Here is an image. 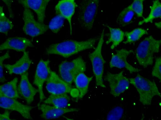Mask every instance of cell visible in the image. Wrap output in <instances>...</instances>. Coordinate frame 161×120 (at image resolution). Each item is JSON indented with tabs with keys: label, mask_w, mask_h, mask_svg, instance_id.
Wrapping results in <instances>:
<instances>
[{
	"label": "cell",
	"mask_w": 161,
	"mask_h": 120,
	"mask_svg": "<svg viewBox=\"0 0 161 120\" xmlns=\"http://www.w3.org/2000/svg\"><path fill=\"white\" fill-rule=\"evenodd\" d=\"M104 26L109 29L110 32L109 38L106 43L108 45L112 42L110 48L113 49L124 40L125 36L124 32L119 28H113L106 24Z\"/></svg>",
	"instance_id": "7402d4cb"
},
{
	"label": "cell",
	"mask_w": 161,
	"mask_h": 120,
	"mask_svg": "<svg viewBox=\"0 0 161 120\" xmlns=\"http://www.w3.org/2000/svg\"><path fill=\"white\" fill-rule=\"evenodd\" d=\"M49 60L41 59L38 63L35 74L33 83L37 87L39 95L40 102H42L45 97L43 90L44 82L47 81L51 71L49 64Z\"/></svg>",
	"instance_id": "9c48e42d"
},
{
	"label": "cell",
	"mask_w": 161,
	"mask_h": 120,
	"mask_svg": "<svg viewBox=\"0 0 161 120\" xmlns=\"http://www.w3.org/2000/svg\"><path fill=\"white\" fill-rule=\"evenodd\" d=\"M77 6L74 0H62L59 1L55 8L57 15L68 20L71 35L72 33L71 19Z\"/></svg>",
	"instance_id": "2e32d148"
},
{
	"label": "cell",
	"mask_w": 161,
	"mask_h": 120,
	"mask_svg": "<svg viewBox=\"0 0 161 120\" xmlns=\"http://www.w3.org/2000/svg\"><path fill=\"white\" fill-rule=\"evenodd\" d=\"M161 42L160 40H156L151 35L140 42L136 50V57L141 66L146 68L153 64V54L159 52Z\"/></svg>",
	"instance_id": "3957f363"
},
{
	"label": "cell",
	"mask_w": 161,
	"mask_h": 120,
	"mask_svg": "<svg viewBox=\"0 0 161 120\" xmlns=\"http://www.w3.org/2000/svg\"><path fill=\"white\" fill-rule=\"evenodd\" d=\"M99 38L96 36L82 41L65 40L51 44L46 49L45 52L47 54H57L67 58L86 49H95V43L99 40Z\"/></svg>",
	"instance_id": "6da1fadb"
},
{
	"label": "cell",
	"mask_w": 161,
	"mask_h": 120,
	"mask_svg": "<svg viewBox=\"0 0 161 120\" xmlns=\"http://www.w3.org/2000/svg\"><path fill=\"white\" fill-rule=\"evenodd\" d=\"M116 54H112L109 62L110 68L115 67L118 68H125L131 73L138 72L141 70V69L132 66L127 61V57L131 53L134 52L133 50H128L125 48H122L116 50Z\"/></svg>",
	"instance_id": "8fae6325"
},
{
	"label": "cell",
	"mask_w": 161,
	"mask_h": 120,
	"mask_svg": "<svg viewBox=\"0 0 161 120\" xmlns=\"http://www.w3.org/2000/svg\"><path fill=\"white\" fill-rule=\"evenodd\" d=\"M64 18L62 16L57 15L53 18L48 26L53 32L57 33L63 27Z\"/></svg>",
	"instance_id": "83f0119b"
},
{
	"label": "cell",
	"mask_w": 161,
	"mask_h": 120,
	"mask_svg": "<svg viewBox=\"0 0 161 120\" xmlns=\"http://www.w3.org/2000/svg\"><path fill=\"white\" fill-rule=\"evenodd\" d=\"M143 0H134L131 4L128 7L135 13L138 17H143Z\"/></svg>",
	"instance_id": "f1b7e54d"
},
{
	"label": "cell",
	"mask_w": 161,
	"mask_h": 120,
	"mask_svg": "<svg viewBox=\"0 0 161 120\" xmlns=\"http://www.w3.org/2000/svg\"><path fill=\"white\" fill-rule=\"evenodd\" d=\"M63 117L65 118L67 120H74V119H71V118H68L66 117H65V116H64Z\"/></svg>",
	"instance_id": "e575fe53"
},
{
	"label": "cell",
	"mask_w": 161,
	"mask_h": 120,
	"mask_svg": "<svg viewBox=\"0 0 161 120\" xmlns=\"http://www.w3.org/2000/svg\"><path fill=\"white\" fill-rule=\"evenodd\" d=\"M92 78L93 77H88L84 73H82L74 79V82L78 91L80 98H82L87 93L89 84Z\"/></svg>",
	"instance_id": "ffe728a7"
},
{
	"label": "cell",
	"mask_w": 161,
	"mask_h": 120,
	"mask_svg": "<svg viewBox=\"0 0 161 120\" xmlns=\"http://www.w3.org/2000/svg\"><path fill=\"white\" fill-rule=\"evenodd\" d=\"M145 117L144 115H143L140 120H143Z\"/></svg>",
	"instance_id": "d590c367"
},
{
	"label": "cell",
	"mask_w": 161,
	"mask_h": 120,
	"mask_svg": "<svg viewBox=\"0 0 161 120\" xmlns=\"http://www.w3.org/2000/svg\"><path fill=\"white\" fill-rule=\"evenodd\" d=\"M161 58L158 57L155 58V62L152 69V75L160 80L161 79Z\"/></svg>",
	"instance_id": "f546056e"
},
{
	"label": "cell",
	"mask_w": 161,
	"mask_h": 120,
	"mask_svg": "<svg viewBox=\"0 0 161 120\" xmlns=\"http://www.w3.org/2000/svg\"><path fill=\"white\" fill-rule=\"evenodd\" d=\"M125 115V108L122 105H117L110 109L103 120H123Z\"/></svg>",
	"instance_id": "484cf974"
},
{
	"label": "cell",
	"mask_w": 161,
	"mask_h": 120,
	"mask_svg": "<svg viewBox=\"0 0 161 120\" xmlns=\"http://www.w3.org/2000/svg\"><path fill=\"white\" fill-rule=\"evenodd\" d=\"M32 62L28 51L23 52L22 56L13 64H3L4 67L8 70L9 74L20 75L27 72Z\"/></svg>",
	"instance_id": "e0dca14e"
},
{
	"label": "cell",
	"mask_w": 161,
	"mask_h": 120,
	"mask_svg": "<svg viewBox=\"0 0 161 120\" xmlns=\"http://www.w3.org/2000/svg\"><path fill=\"white\" fill-rule=\"evenodd\" d=\"M34 47L31 41L25 38L15 37L9 38L0 45V51L13 50L24 52L28 47Z\"/></svg>",
	"instance_id": "9a60e30c"
},
{
	"label": "cell",
	"mask_w": 161,
	"mask_h": 120,
	"mask_svg": "<svg viewBox=\"0 0 161 120\" xmlns=\"http://www.w3.org/2000/svg\"><path fill=\"white\" fill-rule=\"evenodd\" d=\"M130 82L137 91L139 101L144 105H151L153 98L155 96L161 97V94L154 81L143 77L139 74L134 78H129Z\"/></svg>",
	"instance_id": "7a4b0ae2"
},
{
	"label": "cell",
	"mask_w": 161,
	"mask_h": 120,
	"mask_svg": "<svg viewBox=\"0 0 161 120\" xmlns=\"http://www.w3.org/2000/svg\"><path fill=\"white\" fill-rule=\"evenodd\" d=\"M46 88L51 94H59L70 92L73 89L68 83L52 71L47 80Z\"/></svg>",
	"instance_id": "30bf717a"
},
{
	"label": "cell",
	"mask_w": 161,
	"mask_h": 120,
	"mask_svg": "<svg viewBox=\"0 0 161 120\" xmlns=\"http://www.w3.org/2000/svg\"><path fill=\"white\" fill-rule=\"evenodd\" d=\"M9 52L8 51L3 55L0 56V82L2 83L6 81L3 73V62L5 60L10 58Z\"/></svg>",
	"instance_id": "4dcf8cb0"
},
{
	"label": "cell",
	"mask_w": 161,
	"mask_h": 120,
	"mask_svg": "<svg viewBox=\"0 0 161 120\" xmlns=\"http://www.w3.org/2000/svg\"><path fill=\"white\" fill-rule=\"evenodd\" d=\"M134 12L128 7L124 9L119 14L117 23L121 27H125L132 22Z\"/></svg>",
	"instance_id": "cb8c5ba5"
},
{
	"label": "cell",
	"mask_w": 161,
	"mask_h": 120,
	"mask_svg": "<svg viewBox=\"0 0 161 120\" xmlns=\"http://www.w3.org/2000/svg\"><path fill=\"white\" fill-rule=\"evenodd\" d=\"M9 120H16L15 119H10Z\"/></svg>",
	"instance_id": "8d00e7d4"
},
{
	"label": "cell",
	"mask_w": 161,
	"mask_h": 120,
	"mask_svg": "<svg viewBox=\"0 0 161 120\" xmlns=\"http://www.w3.org/2000/svg\"><path fill=\"white\" fill-rule=\"evenodd\" d=\"M152 5L150 7V11L148 16L140 21L138 25H141L145 23H152L154 19L161 18V4L158 0L153 1Z\"/></svg>",
	"instance_id": "603a6c76"
},
{
	"label": "cell",
	"mask_w": 161,
	"mask_h": 120,
	"mask_svg": "<svg viewBox=\"0 0 161 120\" xmlns=\"http://www.w3.org/2000/svg\"><path fill=\"white\" fill-rule=\"evenodd\" d=\"M3 1L7 5L8 7V8L9 12L10 17L11 18H13L14 17V14L12 11V8H11V4L13 2V1L8 0H3Z\"/></svg>",
	"instance_id": "d6a6232c"
},
{
	"label": "cell",
	"mask_w": 161,
	"mask_h": 120,
	"mask_svg": "<svg viewBox=\"0 0 161 120\" xmlns=\"http://www.w3.org/2000/svg\"><path fill=\"white\" fill-rule=\"evenodd\" d=\"M13 27L12 22L6 17L4 12L3 6L0 5V32L7 35Z\"/></svg>",
	"instance_id": "4316f807"
},
{
	"label": "cell",
	"mask_w": 161,
	"mask_h": 120,
	"mask_svg": "<svg viewBox=\"0 0 161 120\" xmlns=\"http://www.w3.org/2000/svg\"><path fill=\"white\" fill-rule=\"evenodd\" d=\"M18 92L19 96L24 99L28 104H31L38 92L30 82L28 78V73L25 72L21 75L20 82L17 86Z\"/></svg>",
	"instance_id": "4fadbf2b"
},
{
	"label": "cell",
	"mask_w": 161,
	"mask_h": 120,
	"mask_svg": "<svg viewBox=\"0 0 161 120\" xmlns=\"http://www.w3.org/2000/svg\"><path fill=\"white\" fill-rule=\"evenodd\" d=\"M104 79L108 82L110 92L115 97L119 96L129 88L130 82L129 78L124 75L123 71L117 73L108 72Z\"/></svg>",
	"instance_id": "ba28073f"
},
{
	"label": "cell",
	"mask_w": 161,
	"mask_h": 120,
	"mask_svg": "<svg viewBox=\"0 0 161 120\" xmlns=\"http://www.w3.org/2000/svg\"><path fill=\"white\" fill-rule=\"evenodd\" d=\"M50 1L49 0H19L18 2L24 8L31 9L34 11L37 14L38 21L44 23L46 9Z\"/></svg>",
	"instance_id": "ac0fdd59"
},
{
	"label": "cell",
	"mask_w": 161,
	"mask_h": 120,
	"mask_svg": "<svg viewBox=\"0 0 161 120\" xmlns=\"http://www.w3.org/2000/svg\"><path fill=\"white\" fill-rule=\"evenodd\" d=\"M155 25L157 28L158 29H161V22H155L154 23Z\"/></svg>",
	"instance_id": "836d02e7"
},
{
	"label": "cell",
	"mask_w": 161,
	"mask_h": 120,
	"mask_svg": "<svg viewBox=\"0 0 161 120\" xmlns=\"http://www.w3.org/2000/svg\"><path fill=\"white\" fill-rule=\"evenodd\" d=\"M69 101V97L66 94H51L43 102L45 104L52 105L58 108H65Z\"/></svg>",
	"instance_id": "44dd1931"
},
{
	"label": "cell",
	"mask_w": 161,
	"mask_h": 120,
	"mask_svg": "<svg viewBox=\"0 0 161 120\" xmlns=\"http://www.w3.org/2000/svg\"><path fill=\"white\" fill-rule=\"evenodd\" d=\"M86 69V63L81 57L71 61H64L59 66V72L61 78L70 85L80 73Z\"/></svg>",
	"instance_id": "8992f818"
},
{
	"label": "cell",
	"mask_w": 161,
	"mask_h": 120,
	"mask_svg": "<svg viewBox=\"0 0 161 120\" xmlns=\"http://www.w3.org/2000/svg\"><path fill=\"white\" fill-rule=\"evenodd\" d=\"M104 28L102 32L97 45L94 50L89 55L91 62L93 73L96 80V84L97 86L105 88L103 79L104 65L106 62L102 53V49L104 42Z\"/></svg>",
	"instance_id": "5b68a950"
},
{
	"label": "cell",
	"mask_w": 161,
	"mask_h": 120,
	"mask_svg": "<svg viewBox=\"0 0 161 120\" xmlns=\"http://www.w3.org/2000/svg\"><path fill=\"white\" fill-rule=\"evenodd\" d=\"M10 112L5 110L3 113H0V120H9Z\"/></svg>",
	"instance_id": "1f68e13d"
},
{
	"label": "cell",
	"mask_w": 161,
	"mask_h": 120,
	"mask_svg": "<svg viewBox=\"0 0 161 120\" xmlns=\"http://www.w3.org/2000/svg\"><path fill=\"white\" fill-rule=\"evenodd\" d=\"M99 0H84L79 7L78 20L82 28L89 30L92 27L96 17Z\"/></svg>",
	"instance_id": "277c9868"
},
{
	"label": "cell",
	"mask_w": 161,
	"mask_h": 120,
	"mask_svg": "<svg viewBox=\"0 0 161 120\" xmlns=\"http://www.w3.org/2000/svg\"><path fill=\"white\" fill-rule=\"evenodd\" d=\"M0 108L6 110L16 111L23 117L28 119L32 117L30 112L34 107L25 105L20 102L16 99L5 97H0Z\"/></svg>",
	"instance_id": "7c38bea8"
},
{
	"label": "cell",
	"mask_w": 161,
	"mask_h": 120,
	"mask_svg": "<svg viewBox=\"0 0 161 120\" xmlns=\"http://www.w3.org/2000/svg\"><path fill=\"white\" fill-rule=\"evenodd\" d=\"M37 106L42 112L41 117L45 120L57 118L65 113L77 112L80 110L79 108H62L45 103H38Z\"/></svg>",
	"instance_id": "5bb4252c"
},
{
	"label": "cell",
	"mask_w": 161,
	"mask_h": 120,
	"mask_svg": "<svg viewBox=\"0 0 161 120\" xmlns=\"http://www.w3.org/2000/svg\"><path fill=\"white\" fill-rule=\"evenodd\" d=\"M124 33L126 40L123 43L125 44L136 41L144 35L148 34L147 31L142 28H136L130 32H125Z\"/></svg>",
	"instance_id": "d4e9b609"
},
{
	"label": "cell",
	"mask_w": 161,
	"mask_h": 120,
	"mask_svg": "<svg viewBox=\"0 0 161 120\" xmlns=\"http://www.w3.org/2000/svg\"><path fill=\"white\" fill-rule=\"evenodd\" d=\"M23 19V30L26 34L31 37H34L42 34L48 29L47 25L35 20L33 13L28 8H24Z\"/></svg>",
	"instance_id": "52a82bcc"
},
{
	"label": "cell",
	"mask_w": 161,
	"mask_h": 120,
	"mask_svg": "<svg viewBox=\"0 0 161 120\" xmlns=\"http://www.w3.org/2000/svg\"><path fill=\"white\" fill-rule=\"evenodd\" d=\"M18 79L15 78L11 81L0 85V97L17 99L21 98L17 89Z\"/></svg>",
	"instance_id": "d6986e66"
}]
</instances>
